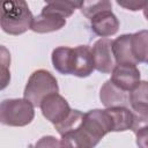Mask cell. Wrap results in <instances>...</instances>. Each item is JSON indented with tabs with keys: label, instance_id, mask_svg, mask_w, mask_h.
<instances>
[{
	"label": "cell",
	"instance_id": "7a4b0ae2",
	"mask_svg": "<svg viewBox=\"0 0 148 148\" xmlns=\"http://www.w3.org/2000/svg\"><path fill=\"white\" fill-rule=\"evenodd\" d=\"M0 24L6 34L18 36L31 28L34 16L25 0H0Z\"/></svg>",
	"mask_w": 148,
	"mask_h": 148
},
{
	"label": "cell",
	"instance_id": "3957f363",
	"mask_svg": "<svg viewBox=\"0 0 148 148\" xmlns=\"http://www.w3.org/2000/svg\"><path fill=\"white\" fill-rule=\"evenodd\" d=\"M34 108L31 102L24 97L3 99L0 104V121L6 126H25L34 120Z\"/></svg>",
	"mask_w": 148,
	"mask_h": 148
},
{
	"label": "cell",
	"instance_id": "5b68a950",
	"mask_svg": "<svg viewBox=\"0 0 148 148\" xmlns=\"http://www.w3.org/2000/svg\"><path fill=\"white\" fill-rule=\"evenodd\" d=\"M43 116L53 125L60 124L72 111L68 102L58 92L47 95L40 103Z\"/></svg>",
	"mask_w": 148,
	"mask_h": 148
},
{
	"label": "cell",
	"instance_id": "ffe728a7",
	"mask_svg": "<svg viewBox=\"0 0 148 148\" xmlns=\"http://www.w3.org/2000/svg\"><path fill=\"white\" fill-rule=\"evenodd\" d=\"M148 104V81H140V83L130 91V105Z\"/></svg>",
	"mask_w": 148,
	"mask_h": 148
},
{
	"label": "cell",
	"instance_id": "7402d4cb",
	"mask_svg": "<svg viewBox=\"0 0 148 148\" xmlns=\"http://www.w3.org/2000/svg\"><path fill=\"white\" fill-rule=\"evenodd\" d=\"M136 145L141 148H148V126L141 127L135 132Z\"/></svg>",
	"mask_w": 148,
	"mask_h": 148
},
{
	"label": "cell",
	"instance_id": "d6986e66",
	"mask_svg": "<svg viewBox=\"0 0 148 148\" xmlns=\"http://www.w3.org/2000/svg\"><path fill=\"white\" fill-rule=\"evenodd\" d=\"M132 106L133 124L132 131L135 133L139 128L148 126V104H134Z\"/></svg>",
	"mask_w": 148,
	"mask_h": 148
},
{
	"label": "cell",
	"instance_id": "8fae6325",
	"mask_svg": "<svg viewBox=\"0 0 148 148\" xmlns=\"http://www.w3.org/2000/svg\"><path fill=\"white\" fill-rule=\"evenodd\" d=\"M90 27L97 36L110 37L117 34L119 29V21L111 10H105L90 18Z\"/></svg>",
	"mask_w": 148,
	"mask_h": 148
},
{
	"label": "cell",
	"instance_id": "52a82bcc",
	"mask_svg": "<svg viewBox=\"0 0 148 148\" xmlns=\"http://www.w3.org/2000/svg\"><path fill=\"white\" fill-rule=\"evenodd\" d=\"M95 69L103 74H109L112 72L117 61L112 51V40L108 37H102L96 40L91 49Z\"/></svg>",
	"mask_w": 148,
	"mask_h": 148
},
{
	"label": "cell",
	"instance_id": "e0dca14e",
	"mask_svg": "<svg viewBox=\"0 0 148 148\" xmlns=\"http://www.w3.org/2000/svg\"><path fill=\"white\" fill-rule=\"evenodd\" d=\"M83 116L84 113L79 111V110H72L69 112V114L66 117L65 120H62L60 124H57L54 125L57 132L62 135L65 133H68L71 131H74L75 128H77L80 126V124L82 123V119H83Z\"/></svg>",
	"mask_w": 148,
	"mask_h": 148
},
{
	"label": "cell",
	"instance_id": "44dd1931",
	"mask_svg": "<svg viewBox=\"0 0 148 148\" xmlns=\"http://www.w3.org/2000/svg\"><path fill=\"white\" fill-rule=\"evenodd\" d=\"M116 1L120 7L131 12H138L140 9H143L148 3V0H116Z\"/></svg>",
	"mask_w": 148,
	"mask_h": 148
},
{
	"label": "cell",
	"instance_id": "277c9868",
	"mask_svg": "<svg viewBox=\"0 0 148 148\" xmlns=\"http://www.w3.org/2000/svg\"><path fill=\"white\" fill-rule=\"evenodd\" d=\"M58 91L59 87L57 79L46 69H37L28 79L23 97L31 102L34 106H40L42 101L47 95Z\"/></svg>",
	"mask_w": 148,
	"mask_h": 148
},
{
	"label": "cell",
	"instance_id": "ac0fdd59",
	"mask_svg": "<svg viewBox=\"0 0 148 148\" xmlns=\"http://www.w3.org/2000/svg\"><path fill=\"white\" fill-rule=\"evenodd\" d=\"M50 7L59 12L62 16L69 17L76 8H81L83 0H44Z\"/></svg>",
	"mask_w": 148,
	"mask_h": 148
},
{
	"label": "cell",
	"instance_id": "6da1fadb",
	"mask_svg": "<svg viewBox=\"0 0 148 148\" xmlns=\"http://www.w3.org/2000/svg\"><path fill=\"white\" fill-rule=\"evenodd\" d=\"M110 132H112V121L108 109H94L84 113L77 128L60 135V143L61 147H95Z\"/></svg>",
	"mask_w": 148,
	"mask_h": 148
},
{
	"label": "cell",
	"instance_id": "30bf717a",
	"mask_svg": "<svg viewBox=\"0 0 148 148\" xmlns=\"http://www.w3.org/2000/svg\"><path fill=\"white\" fill-rule=\"evenodd\" d=\"M99 99L105 108L128 106L130 105V91H126L119 88L111 80H108L101 87Z\"/></svg>",
	"mask_w": 148,
	"mask_h": 148
},
{
	"label": "cell",
	"instance_id": "8992f818",
	"mask_svg": "<svg viewBox=\"0 0 148 148\" xmlns=\"http://www.w3.org/2000/svg\"><path fill=\"white\" fill-rule=\"evenodd\" d=\"M66 24V17L59 12L46 5L43 7L40 14L34 17L31 23V30L37 34H47L60 30Z\"/></svg>",
	"mask_w": 148,
	"mask_h": 148
},
{
	"label": "cell",
	"instance_id": "4fadbf2b",
	"mask_svg": "<svg viewBox=\"0 0 148 148\" xmlns=\"http://www.w3.org/2000/svg\"><path fill=\"white\" fill-rule=\"evenodd\" d=\"M106 109L111 117L112 132H124L132 128V124H133L132 110H130L127 106H113Z\"/></svg>",
	"mask_w": 148,
	"mask_h": 148
},
{
	"label": "cell",
	"instance_id": "7c38bea8",
	"mask_svg": "<svg viewBox=\"0 0 148 148\" xmlns=\"http://www.w3.org/2000/svg\"><path fill=\"white\" fill-rule=\"evenodd\" d=\"M112 51L117 64H134L138 61L132 50V34H124L112 40Z\"/></svg>",
	"mask_w": 148,
	"mask_h": 148
},
{
	"label": "cell",
	"instance_id": "ba28073f",
	"mask_svg": "<svg viewBox=\"0 0 148 148\" xmlns=\"http://www.w3.org/2000/svg\"><path fill=\"white\" fill-rule=\"evenodd\" d=\"M119 88L132 91L140 83V71L134 64H117L110 79Z\"/></svg>",
	"mask_w": 148,
	"mask_h": 148
},
{
	"label": "cell",
	"instance_id": "5bb4252c",
	"mask_svg": "<svg viewBox=\"0 0 148 148\" xmlns=\"http://www.w3.org/2000/svg\"><path fill=\"white\" fill-rule=\"evenodd\" d=\"M72 54L73 49L68 46H59L52 51V65L57 72L62 75L72 74Z\"/></svg>",
	"mask_w": 148,
	"mask_h": 148
},
{
	"label": "cell",
	"instance_id": "603a6c76",
	"mask_svg": "<svg viewBox=\"0 0 148 148\" xmlns=\"http://www.w3.org/2000/svg\"><path fill=\"white\" fill-rule=\"evenodd\" d=\"M143 16H145L146 20L148 21V3H147V6L143 8Z\"/></svg>",
	"mask_w": 148,
	"mask_h": 148
},
{
	"label": "cell",
	"instance_id": "2e32d148",
	"mask_svg": "<svg viewBox=\"0 0 148 148\" xmlns=\"http://www.w3.org/2000/svg\"><path fill=\"white\" fill-rule=\"evenodd\" d=\"M111 9V0H83V3L81 6V13L88 18L94 17L98 13Z\"/></svg>",
	"mask_w": 148,
	"mask_h": 148
},
{
	"label": "cell",
	"instance_id": "9a60e30c",
	"mask_svg": "<svg viewBox=\"0 0 148 148\" xmlns=\"http://www.w3.org/2000/svg\"><path fill=\"white\" fill-rule=\"evenodd\" d=\"M132 50L138 64H148V30L132 34Z\"/></svg>",
	"mask_w": 148,
	"mask_h": 148
},
{
	"label": "cell",
	"instance_id": "9c48e42d",
	"mask_svg": "<svg viewBox=\"0 0 148 148\" xmlns=\"http://www.w3.org/2000/svg\"><path fill=\"white\" fill-rule=\"evenodd\" d=\"M95 69V62L91 49L88 45H79L73 49L72 54V75L87 77Z\"/></svg>",
	"mask_w": 148,
	"mask_h": 148
}]
</instances>
